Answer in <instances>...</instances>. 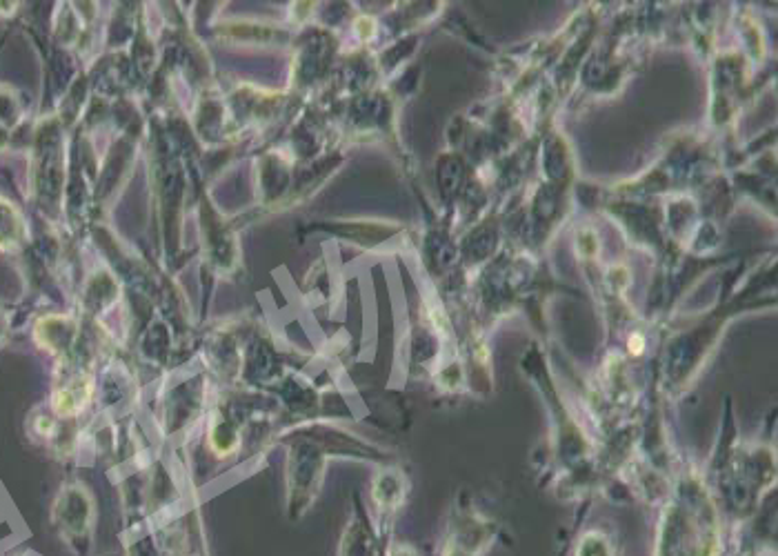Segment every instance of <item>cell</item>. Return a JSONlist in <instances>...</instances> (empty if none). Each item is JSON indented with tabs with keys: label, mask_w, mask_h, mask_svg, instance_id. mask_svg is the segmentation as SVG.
<instances>
[{
	"label": "cell",
	"mask_w": 778,
	"mask_h": 556,
	"mask_svg": "<svg viewBox=\"0 0 778 556\" xmlns=\"http://www.w3.org/2000/svg\"><path fill=\"white\" fill-rule=\"evenodd\" d=\"M89 394H92V385H89L87 376L83 374L67 376L61 385H56L52 405L56 414L76 416L87 405Z\"/></svg>",
	"instance_id": "2"
},
{
	"label": "cell",
	"mask_w": 778,
	"mask_h": 556,
	"mask_svg": "<svg viewBox=\"0 0 778 556\" xmlns=\"http://www.w3.org/2000/svg\"><path fill=\"white\" fill-rule=\"evenodd\" d=\"M54 519L67 541H83L92 528V501L85 490L67 488L54 505Z\"/></svg>",
	"instance_id": "1"
}]
</instances>
